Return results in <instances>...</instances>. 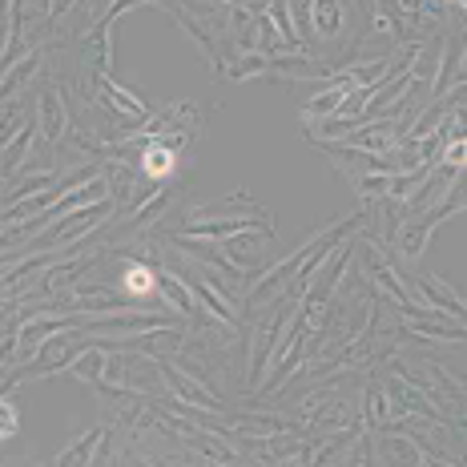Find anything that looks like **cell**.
Listing matches in <instances>:
<instances>
[{
    "label": "cell",
    "mask_w": 467,
    "mask_h": 467,
    "mask_svg": "<svg viewBox=\"0 0 467 467\" xmlns=\"http://www.w3.org/2000/svg\"><path fill=\"white\" fill-rule=\"evenodd\" d=\"M125 291H129V294H141V298L157 291V278H153L150 266H137V262H129V266H125Z\"/></svg>",
    "instance_id": "6da1fadb"
},
{
    "label": "cell",
    "mask_w": 467,
    "mask_h": 467,
    "mask_svg": "<svg viewBox=\"0 0 467 467\" xmlns=\"http://www.w3.org/2000/svg\"><path fill=\"white\" fill-rule=\"evenodd\" d=\"M174 165V157H157V153H150V169L153 174H162V169H169Z\"/></svg>",
    "instance_id": "7a4b0ae2"
}]
</instances>
